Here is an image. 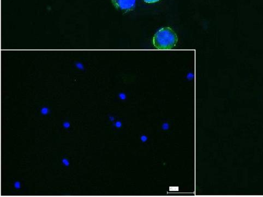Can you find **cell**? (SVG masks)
Masks as SVG:
<instances>
[{
    "instance_id": "obj_1",
    "label": "cell",
    "mask_w": 263,
    "mask_h": 197,
    "mask_svg": "<svg viewBox=\"0 0 263 197\" xmlns=\"http://www.w3.org/2000/svg\"><path fill=\"white\" fill-rule=\"evenodd\" d=\"M177 40V35L172 29L164 28L157 32L154 37L153 43L157 49H171L175 47Z\"/></svg>"
},
{
    "instance_id": "obj_2",
    "label": "cell",
    "mask_w": 263,
    "mask_h": 197,
    "mask_svg": "<svg viewBox=\"0 0 263 197\" xmlns=\"http://www.w3.org/2000/svg\"><path fill=\"white\" fill-rule=\"evenodd\" d=\"M136 0H113L114 5L117 8L124 11L132 10L135 5Z\"/></svg>"
},
{
    "instance_id": "obj_3",
    "label": "cell",
    "mask_w": 263,
    "mask_h": 197,
    "mask_svg": "<svg viewBox=\"0 0 263 197\" xmlns=\"http://www.w3.org/2000/svg\"><path fill=\"white\" fill-rule=\"evenodd\" d=\"M50 110L49 108L48 107H43L41 110V114L42 115L46 116L48 115L49 114Z\"/></svg>"
},
{
    "instance_id": "obj_4",
    "label": "cell",
    "mask_w": 263,
    "mask_h": 197,
    "mask_svg": "<svg viewBox=\"0 0 263 197\" xmlns=\"http://www.w3.org/2000/svg\"><path fill=\"white\" fill-rule=\"evenodd\" d=\"M62 164L66 167H69L70 166V161L69 159L63 157L61 160Z\"/></svg>"
},
{
    "instance_id": "obj_5",
    "label": "cell",
    "mask_w": 263,
    "mask_h": 197,
    "mask_svg": "<svg viewBox=\"0 0 263 197\" xmlns=\"http://www.w3.org/2000/svg\"><path fill=\"white\" fill-rule=\"evenodd\" d=\"M14 187L17 190H20L22 188V183L19 181H15L14 183Z\"/></svg>"
},
{
    "instance_id": "obj_6",
    "label": "cell",
    "mask_w": 263,
    "mask_h": 197,
    "mask_svg": "<svg viewBox=\"0 0 263 197\" xmlns=\"http://www.w3.org/2000/svg\"><path fill=\"white\" fill-rule=\"evenodd\" d=\"M63 127L66 129H69L71 127V123L69 121H66L63 123Z\"/></svg>"
},
{
    "instance_id": "obj_7",
    "label": "cell",
    "mask_w": 263,
    "mask_h": 197,
    "mask_svg": "<svg viewBox=\"0 0 263 197\" xmlns=\"http://www.w3.org/2000/svg\"><path fill=\"white\" fill-rule=\"evenodd\" d=\"M169 127H169V124L165 123L163 124L162 128L164 131H167V130L169 129Z\"/></svg>"
},
{
    "instance_id": "obj_8",
    "label": "cell",
    "mask_w": 263,
    "mask_h": 197,
    "mask_svg": "<svg viewBox=\"0 0 263 197\" xmlns=\"http://www.w3.org/2000/svg\"><path fill=\"white\" fill-rule=\"evenodd\" d=\"M114 126L117 128H120L122 127V124L120 121H117L114 124Z\"/></svg>"
},
{
    "instance_id": "obj_9",
    "label": "cell",
    "mask_w": 263,
    "mask_h": 197,
    "mask_svg": "<svg viewBox=\"0 0 263 197\" xmlns=\"http://www.w3.org/2000/svg\"><path fill=\"white\" fill-rule=\"evenodd\" d=\"M146 3H151L159 2L160 0H144Z\"/></svg>"
},
{
    "instance_id": "obj_10",
    "label": "cell",
    "mask_w": 263,
    "mask_h": 197,
    "mask_svg": "<svg viewBox=\"0 0 263 197\" xmlns=\"http://www.w3.org/2000/svg\"><path fill=\"white\" fill-rule=\"evenodd\" d=\"M141 140L142 142H145L147 141L148 138L146 136L143 135L141 137Z\"/></svg>"
},
{
    "instance_id": "obj_11",
    "label": "cell",
    "mask_w": 263,
    "mask_h": 197,
    "mask_svg": "<svg viewBox=\"0 0 263 197\" xmlns=\"http://www.w3.org/2000/svg\"><path fill=\"white\" fill-rule=\"evenodd\" d=\"M109 119L110 121H112V122H113V121L115 120V117L113 116H109Z\"/></svg>"
},
{
    "instance_id": "obj_12",
    "label": "cell",
    "mask_w": 263,
    "mask_h": 197,
    "mask_svg": "<svg viewBox=\"0 0 263 197\" xmlns=\"http://www.w3.org/2000/svg\"><path fill=\"white\" fill-rule=\"evenodd\" d=\"M121 98H124V95H121Z\"/></svg>"
}]
</instances>
